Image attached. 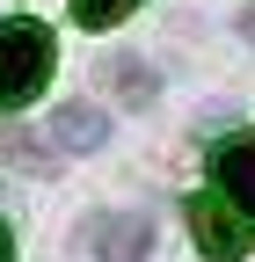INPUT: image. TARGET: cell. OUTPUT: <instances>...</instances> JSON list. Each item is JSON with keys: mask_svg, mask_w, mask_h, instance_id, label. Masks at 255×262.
I'll list each match as a JSON object with an SVG mask.
<instances>
[{"mask_svg": "<svg viewBox=\"0 0 255 262\" xmlns=\"http://www.w3.org/2000/svg\"><path fill=\"white\" fill-rule=\"evenodd\" d=\"M51 66H58L51 29H44L37 15H8V22H0V110L37 102L44 80H51Z\"/></svg>", "mask_w": 255, "mask_h": 262, "instance_id": "cell-1", "label": "cell"}, {"mask_svg": "<svg viewBox=\"0 0 255 262\" xmlns=\"http://www.w3.org/2000/svg\"><path fill=\"white\" fill-rule=\"evenodd\" d=\"M189 241H197L204 262H241V255L255 248V226L211 189V196H189Z\"/></svg>", "mask_w": 255, "mask_h": 262, "instance_id": "cell-2", "label": "cell"}, {"mask_svg": "<svg viewBox=\"0 0 255 262\" xmlns=\"http://www.w3.org/2000/svg\"><path fill=\"white\" fill-rule=\"evenodd\" d=\"M88 255L95 262H146L153 255V219L146 211H102V219H88Z\"/></svg>", "mask_w": 255, "mask_h": 262, "instance_id": "cell-3", "label": "cell"}, {"mask_svg": "<svg viewBox=\"0 0 255 262\" xmlns=\"http://www.w3.org/2000/svg\"><path fill=\"white\" fill-rule=\"evenodd\" d=\"M211 182H219V196L255 226V131H241V139H226L211 153Z\"/></svg>", "mask_w": 255, "mask_h": 262, "instance_id": "cell-4", "label": "cell"}, {"mask_svg": "<svg viewBox=\"0 0 255 262\" xmlns=\"http://www.w3.org/2000/svg\"><path fill=\"white\" fill-rule=\"evenodd\" d=\"M51 139L66 146V153H95L110 139V110H95V102H66V110H51Z\"/></svg>", "mask_w": 255, "mask_h": 262, "instance_id": "cell-5", "label": "cell"}, {"mask_svg": "<svg viewBox=\"0 0 255 262\" xmlns=\"http://www.w3.org/2000/svg\"><path fill=\"white\" fill-rule=\"evenodd\" d=\"M102 80H110L132 110H146V102H153V88H161V80H153V66H146V58H132V51H117V58L102 66Z\"/></svg>", "mask_w": 255, "mask_h": 262, "instance_id": "cell-6", "label": "cell"}, {"mask_svg": "<svg viewBox=\"0 0 255 262\" xmlns=\"http://www.w3.org/2000/svg\"><path fill=\"white\" fill-rule=\"evenodd\" d=\"M132 8H139V0H73V22L80 29H117Z\"/></svg>", "mask_w": 255, "mask_h": 262, "instance_id": "cell-7", "label": "cell"}, {"mask_svg": "<svg viewBox=\"0 0 255 262\" xmlns=\"http://www.w3.org/2000/svg\"><path fill=\"white\" fill-rule=\"evenodd\" d=\"M0 153H8V160H22L29 175H51V153H44V146H29V139H0Z\"/></svg>", "mask_w": 255, "mask_h": 262, "instance_id": "cell-8", "label": "cell"}, {"mask_svg": "<svg viewBox=\"0 0 255 262\" xmlns=\"http://www.w3.org/2000/svg\"><path fill=\"white\" fill-rule=\"evenodd\" d=\"M0 262H15V233H8V226H0Z\"/></svg>", "mask_w": 255, "mask_h": 262, "instance_id": "cell-9", "label": "cell"}, {"mask_svg": "<svg viewBox=\"0 0 255 262\" xmlns=\"http://www.w3.org/2000/svg\"><path fill=\"white\" fill-rule=\"evenodd\" d=\"M241 37H248V44H255V8H248V15H241Z\"/></svg>", "mask_w": 255, "mask_h": 262, "instance_id": "cell-10", "label": "cell"}]
</instances>
